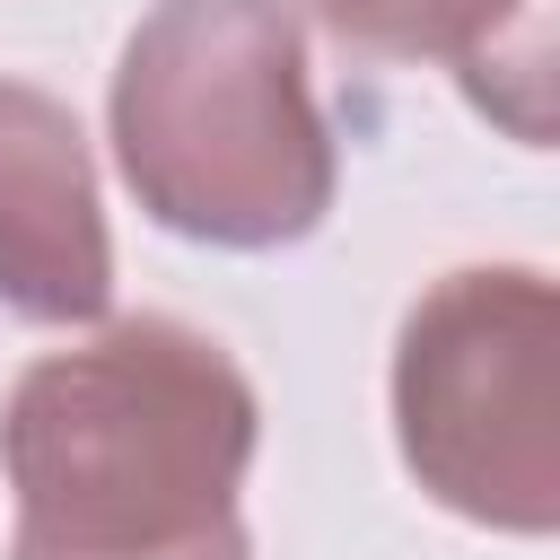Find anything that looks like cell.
Instances as JSON below:
<instances>
[{
	"instance_id": "1",
	"label": "cell",
	"mask_w": 560,
	"mask_h": 560,
	"mask_svg": "<svg viewBox=\"0 0 560 560\" xmlns=\"http://www.w3.org/2000/svg\"><path fill=\"white\" fill-rule=\"evenodd\" d=\"M254 446L262 402L210 332L114 315L26 359L0 402L9 560H254L236 516Z\"/></svg>"
},
{
	"instance_id": "2",
	"label": "cell",
	"mask_w": 560,
	"mask_h": 560,
	"mask_svg": "<svg viewBox=\"0 0 560 560\" xmlns=\"http://www.w3.org/2000/svg\"><path fill=\"white\" fill-rule=\"evenodd\" d=\"M105 131L131 201L219 254L315 236L341 184L289 0H158L114 61Z\"/></svg>"
},
{
	"instance_id": "3",
	"label": "cell",
	"mask_w": 560,
	"mask_h": 560,
	"mask_svg": "<svg viewBox=\"0 0 560 560\" xmlns=\"http://www.w3.org/2000/svg\"><path fill=\"white\" fill-rule=\"evenodd\" d=\"M551 350L560 298L534 262H464L411 298L394 332V446L446 516L525 542L560 525Z\"/></svg>"
},
{
	"instance_id": "4",
	"label": "cell",
	"mask_w": 560,
	"mask_h": 560,
	"mask_svg": "<svg viewBox=\"0 0 560 560\" xmlns=\"http://www.w3.org/2000/svg\"><path fill=\"white\" fill-rule=\"evenodd\" d=\"M0 306L26 324H105L114 306L88 131L35 79H0Z\"/></svg>"
},
{
	"instance_id": "5",
	"label": "cell",
	"mask_w": 560,
	"mask_h": 560,
	"mask_svg": "<svg viewBox=\"0 0 560 560\" xmlns=\"http://www.w3.org/2000/svg\"><path fill=\"white\" fill-rule=\"evenodd\" d=\"M324 35L376 61H446L525 149L551 140V0H306Z\"/></svg>"
}]
</instances>
